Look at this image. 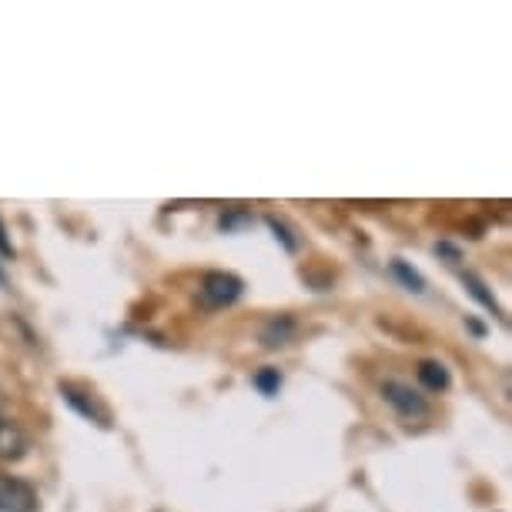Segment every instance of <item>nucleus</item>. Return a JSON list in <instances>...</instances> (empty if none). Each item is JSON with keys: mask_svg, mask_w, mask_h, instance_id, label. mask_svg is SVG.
Instances as JSON below:
<instances>
[{"mask_svg": "<svg viewBox=\"0 0 512 512\" xmlns=\"http://www.w3.org/2000/svg\"><path fill=\"white\" fill-rule=\"evenodd\" d=\"M241 292H245V282H241L238 275H231V272H208L205 278H201V285H198L201 305H208V308L235 305L241 298Z\"/></svg>", "mask_w": 512, "mask_h": 512, "instance_id": "1", "label": "nucleus"}, {"mask_svg": "<svg viewBox=\"0 0 512 512\" xmlns=\"http://www.w3.org/2000/svg\"><path fill=\"white\" fill-rule=\"evenodd\" d=\"M295 338V322L288 315H275L272 322L262 328V345L265 349H282Z\"/></svg>", "mask_w": 512, "mask_h": 512, "instance_id": "6", "label": "nucleus"}, {"mask_svg": "<svg viewBox=\"0 0 512 512\" xmlns=\"http://www.w3.org/2000/svg\"><path fill=\"white\" fill-rule=\"evenodd\" d=\"M24 452H27V436L21 432V425L0 409V459L14 462V459H21Z\"/></svg>", "mask_w": 512, "mask_h": 512, "instance_id": "5", "label": "nucleus"}, {"mask_svg": "<svg viewBox=\"0 0 512 512\" xmlns=\"http://www.w3.org/2000/svg\"><path fill=\"white\" fill-rule=\"evenodd\" d=\"M265 221H268V228L275 231V238H278V241H282V245H285V251H298V241L292 238V231H288V228L282 225V221H278L275 215H268Z\"/></svg>", "mask_w": 512, "mask_h": 512, "instance_id": "11", "label": "nucleus"}, {"mask_svg": "<svg viewBox=\"0 0 512 512\" xmlns=\"http://www.w3.org/2000/svg\"><path fill=\"white\" fill-rule=\"evenodd\" d=\"M57 392H61V399L71 405V409L77 412V415H84L88 422H94V425H101V429H108V412L101 409L98 405V399H94L91 392H84V389H77V385H71V382H61L57 385Z\"/></svg>", "mask_w": 512, "mask_h": 512, "instance_id": "4", "label": "nucleus"}, {"mask_svg": "<svg viewBox=\"0 0 512 512\" xmlns=\"http://www.w3.org/2000/svg\"><path fill=\"white\" fill-rule=\"evenodd\" d=\"M462 282H466V288H469V295H472V298H476V302H479L482 308H489V312H492V315H499V318H502V312H499V302H496V295H492V292H489V285H486V282H482V278H479V275H472V272H466V275H462Z\"/></svg>", "mask_w": 512, "mask_h": 512, "instance_id": "8", "label": "nucleus"}, {"mask_svg": "<svg viewBox=\"0 0 512 512\" xmlns=\"http://www.w3.org/2000/svg\"><path fill=\"white\" fill-rule=\"evenodd\" d=\"M0 255H4V258H14V245H11V238H7L4 221H0Z\"/></svg>", "mask_w": 512, "mask_h": 512, "instance_id": "12", "label": "nucleus"}, {"mask_svg": "<svg viewBox=\"0 0 512 512\" xmlns=\"http://www.w3.org/2000/svg\"><path fill=\"white\" fill-rule=\"evenodd\" d=\"M0 512H37V492L31 482L0 476Z\"/></svg>", "mask_w": 512, "mask_h": 512, "instance_id": "2", "label": "nucleus"}, {"mask_svg": "<svg viewBox=\"0 0 512 512\" xmlns=\"http://www.w3.org/2000/svg\"><path fill=\"white\" fill-rule=\"evenodd\" d=\"M392 275L409 288V292H425V278L415 272L412 265H405L402 258H392Z\"/></svg>", "mask_w": 512, "mask_h": 512, "instance_id": "9", "label": "nucleus"}, {"mask_svg": "<svg viewBox=\"0 0 512 512\" xmlns=\"http://www.w3.org/2000/svg\"><path fill=\"white\" fill-rule=\"evenodd\" d=\"M382 399L389 402L399 415H409V419H419V415L429 412L425 395H419L412 385H405V382H385L382 385Z\"/></svg>", "mask_w": 512, "mask_h": 512, "instance_id": "3", "label": "nucleus"}, {"mask_svg": "<svg viewBox=\"0 0 512 512\" xmlns=\"http://www.w3.org/2000/svg\"><path fill=\"white\" fill-rule=\"evenodd\" d=\"M419 382H422L429 392H446L452 379H449V369H446V365L429 359V362H422V365H419Z\"/></svg>", "mask_w": 512, "mask_h": 512, "instance_id": "7", "label": "nucleus"}, {"mask_svg": "<svg viewBox=\"0 0 512 512\" xmlns=\"http://www.w3.org/2000/svg\"><path fill=\"white\" fill-rule=\"evenodd\" d=\"M251 385H255V389L262 392V395H275L278 385H282V375H278V369H262V372H255Z\"/></svg>", "mask_w": 512, "mask_h": 512, "instance_id": "10", "label": "nucleus"}]
</instances>
